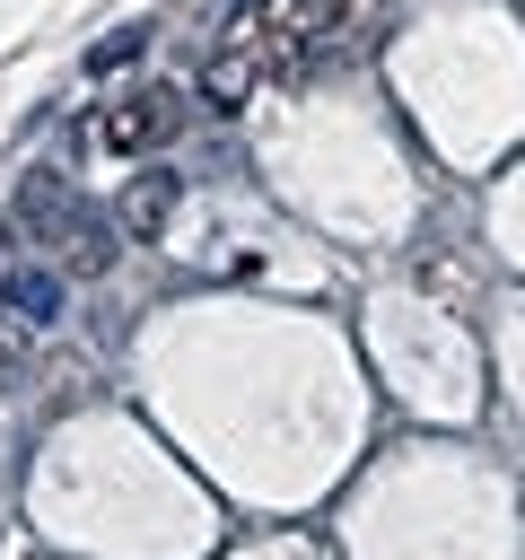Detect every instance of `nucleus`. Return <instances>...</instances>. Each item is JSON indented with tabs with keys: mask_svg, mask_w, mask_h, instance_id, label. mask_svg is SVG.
<instances>
[{
	"mask_svg": "<svg viewBox=\"0 0 525 560\" xmlns=\"http://www.w3.org/2000/svg\"><path fill=\"white\" fill-rule=\"evenodd\" d=\"M131 61H149V26H114V35L88 44V70H96V79H114V70H131Z\"/></svg>",
	"mask_w": 525,
	"mask_h": 560,
	"instance_id": "7",
	"label": "nucleus"
},
{
	"mask_svg": "<svg viewBox=\"0 0 525 560\" xmlns=\"http://www.w3.org/2000/svg\"><path fill=\"white\" fill-rule=\"evenodd\" d=\"M52 245H61V254H70L79 271H105V254H114V228H105V219H96V210H88V201L70 192V210H61Z\"/></svg>",
	"mask_w": 525,
	"mask_h": 560,
	"instance_id": "5",
	"label": "nucleus"
},
{
	"mask_svg": "<svg viewBox=\"0 0 525 560\" xmlns=\"http://www.w3.org/2000/svg\"><path fill=\"white\" fill-rule=\"evenodd\" d=\"M350 18H359V0H280V9H271V26H280V44H289V52L332 44Z\"/></svg>",
	"mask_w": 525,
	"mask_h": 560,
	"instance_id": "3",
	"label": "nucleus"
},
{
	"mask_svg": "<svg viewBox=\"0 0 525 560\" xmlns=\"http://www.w3.org/2000/svg\"><path fill=\"white\" fill-rule=\"evenodd\" d=\"M9 376H26V359H18V332H0V385Z\"/></svg>",
	"mask_w": 525,
	"mask_h": 560,
	"instance_id": "9",
	"label": "nucleus"
},
{
	"mask_svg": "<svg viewBox=\"0 0 525 560\" xmlns=\"http://www.w3.org/2000/svg\"><path fill=\"white\" fill-rule=\"evenodd\" d=\"M0 298H9V315L52 324V315H61V271H9V280H0Z\"/></svg>",
	"mask_w": 525,
	"mask_h": 560,
	"instance_id": "6",
	"label": "nucleus"
},
{
	"mask_svg": "<svg viewBox=\"0 0 525 560\" xmlns=\"http://www.w3.org/2000/svg\"><path fill=\"white\" fill-rule=\"evenodd\" d=\"M175 192H184V184H175V166H140V175L122 184V201H114V219H122V228H131V236L149 245V236L166 228V210H175Z\"/></svg>",
	"mask_w": 525,
	"mask_h": 560,
	"instance_id": "2",
	"label": "nucleus"
},
{
	"mask_svg": "<svg viewBox=\"0 0 525 560\" xmlns=\"http://www.w3.org/2000/svg\"><path fill=\"white\" fill-rule=\"evenodd\" d=\"M0 262H9V228H0Z\"/></svg>",
	"mask_w": 525,
	"mask_h": 560,
	"instance_id": "10",
	"label": "nucleus"
},
{
	"mask_svg": "<svg viewBox=\"0 0 525 560\" xmlns=\"http://www.w3.org/2000/svg\"><path fill=\"white\" fill-rule=\"evenodd\" d=\"M175 131V96L166 88H140V96H122V105H105V149H122V158H140V149H158Z\"/></svg>",
	"mask_w": 525,
	"mask_h": 560,
	"instance_id": "1",
	"label": "nucleus"
},
{
	"mask_svg": "<svg viewBox=\"0 0 525 560\" xmlns=\"http://www.w3.org/2000/svg\"><path fill=\"white\" fill-rule=\"evenodd\" d=\"M61 210H70V184H61V166H26V175H18V228L52 245Z\"/></svg>",
	"mask_w": 525,
	"mask_h": 560,
	"instance_id": "4",
	"label": "nucleus"
},
{
	"mask_svg": "<svg viewBox=\"0 0 525 560\" xmlns=\"http://www.w3.org/2000/svg\"><path fill=\"white\" fill-rule=\"evenodd\" d=\"M245 88H254V52H219L210 70H201V96L228 114V105H245Z\"/></svg>",
	"mask_w": 525,
	"mask_h": 560,
	"instance_id": "8",
	"label": "nucleus"
}]
</instances>
